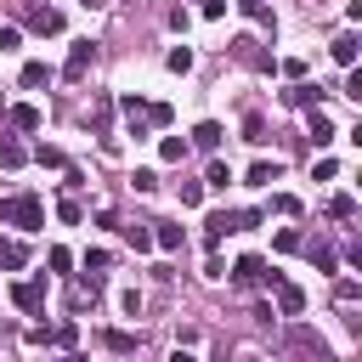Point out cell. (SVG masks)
Masks as SVG:
<instances>
[{"mask_svg": "<svg viewBox=\"0 0 362 362\" xmlns=\"http://www.w3.org/2000/svg\"><path fill=\"white\" fill-rule=\"evenodd\" d=\"M0 226H23V232L45 226V209H40V198H34V192H11V198H0Z\"/></svg>", "mask_w": 362, "mask_h": 362, "instance_id": "obj_1", "label": "cell"}, {"mask_svg": "<svg viewBox=\"0 0 362 362\" xmlns=\"http://www.w3.org/2000/svg\"><path fill=\"white\" fill-rule=\"evenodd\" d=\"M283 351H300V356H328L322 334H311V328H300V322H288V334H283Z\"/></svg>", "mask_w": 362, "mask_h": 362, "instance_id": "obj_2", "label": "cell"}, {"mask_svg": "<svg viewBox=\"0 0 362 362\" xmlns=\"http://www.w3.org/2000/svg\"><path fill=\"white\" fill-rule=\"evenodd\" d=\"M90 62H96V45H90V40H74V51H68V62H62V79H85Z\"/></svg>", "mask_w": 362, "mask_h": 362, "instance_id": "obj_3", "label": "cell"}, {"mask_svg": "<svg viewBox=\"0 0 362 362\" xmlns=\"http://www.w3.org/2000/svg\"><path fill=\"white\" fill-rule=\"evenodd\" d=\"M277 272H266V260L260 255H243L238 266H232V283H243V288H255V283H272Z\"/></svg>", "mask_w": 362, "mask_h": 362, "instance_id": "obj_4", "label": "cell"}, {"mask_svg": "<svg viewBox=\"0 0 362 362\" xmlns=\"http://www.w3.org/2000/svg\"><path fill=\"white\" fill-rule=\"evenodd\" d=\"M272 288H277V311H283V317H300V311H305V288H300V283L272 277Z\"/></svg>", "mask_w": 362, "mask_h": 362, "instance_id": "obj_5", "label": "cell"}, {"mask_svg": "<svg viewBox=\"0 0 362 362\" xmlns=\"http://www.w3.org/2000/svg\"><path fill=\"white\" fill-rule=\"evenodd\" d=\"M226 232H238V215H232V209H215V215H209V221H204V243H209V249H215V243H221V238H226Z\"/></svg>", "mask_w": 362, "mask_h": 362, "instance_id": "obj_6", "label": "cell"}, {"mask_svg": "<svg viewBox=\"0 0 362 362\" xmlns=\"http://www.w3.org/2000/svg\"><path fill=\"white\" fill-rule=\"evenodd\" d=\"M11 300H17V311H45V283H17Z\"/></svg>", "mask_w": 362, "mask_h": 362, "instance_id": "obj_7", "label": "cell"}, {"mask_svg": "<svg viewBox=\"0 0 362 362\" xmlns=\"http://www.w3.org/2000/svg\"><path fill=\"white\" fill-rule=\"evenodd\" d=\"M23 266H28V243L0 238V272H23Z\"/></svg>", "mask_w": 362, "mask_h": 362, "instance_id": "obj_8", "label": "cell"}, {"mask_svg": "<svg viewBox=\"0 0 362 362\" xmlns=\"http://www.w3.org/2000/svg\"><path fill=\"white\" fill-rule=\"evenodd\" d=\"M28 28H34V34H57V28H62V11H57V6H34V11H28Z\"/></svg>", "mask_w": 362, "mask_h": 362, "instance_id": "obj_9", "label": "cell"}, {"mask_svg": "<svg viewBox=\"0 0 362 362\" xmlns=\"http://www.w3.org/2000/svg\"><path fill=\"white\" fill-rule=\"evenodd\" d=\"M221 136H226V130H221L215 119H204V124L192 130V147H198V153H215V147H221Z\"/></svg>", "mask_w": 362, "mask_h": 362, "instance_id": "obj_10", "label": "cell"}, {"mask_svg": "<svg viewBox=\"0 0 362 362\" xmlns=\"http://www.w3.org/2000/svg\"><path fill=\"white\" fill-rule=\"evenodd\" d=\"M124 243H130L136 255H147V249H153V221H136V226H124Z\"/></svg>", "mask_w": 362, "mask_h": 362, "instance_id": "obj_11", "label": "cell"}, {"mask_svg": "<svg viewBox=\"0 0 362 362\" xmlns=\"http://www.w3.org/2000/svg\"><path fill=\"white\" fill-rule=\"evenodd\" d=\"M102 345H107L113 356H130V351H136L141 339H136V334H124V328H107V334H102Z\"/></svg>", "mask_w": 362, "mask_h": 362, "instance_id": "obj_12", "label": "cell"}, {"mask_svg": "<svg viewBox=\"0 0 362 362\" xmlns=\"http://www.w3.org/2000/svg\"><path fill=\"white\" fill-rule=\"evenodd\" d=\"M328 57H334L339 68H351V62H356V34H339V40L328 45Z\"/></svg>", "mask_w": 362, "mask_h": 362, "instance_id": "obj_13", "label": "cell"}, {"mask_svg": "<svg viewBox=\"0 0 362 362\" xmlns=\"http://www.w3.org/2000/svg\"><path fill=\"white\" fill-rule=\"evenodd\" d=\"M107 124H113V102H107V96H96V102H90V130H96V136H107Z\"/></svg>", "mask_w": 362, "mask_h": 362, "instance_id": "obj_14", "label": "cell"}, {"mask_svg": "<svg viewBox=\"0 0 362 362\" xmlns=\"http://www.w3.org/2000/svg\"><path fill=\"white\" fill-rule=\"evenodd\" d=\"M300 249H305V255H311V260H317V272H334V249H328V243H322V238H311V243H305V238H300Z\"/></svg>", "mask_w": 362, "mask_h": 362, "instance_id": "obj_15", "label": "cell"}, {"mask_svg": "<svg viewBox=\"0 0 362 362\" xmlns=\"http://www.w3.org/2000/svg\"><path fill=\"white\" fill-rule=\"evenodd\" d=\"M28 164V147L23 141H0V170H23Z\"/></svg>", "mask_w": 362, "mask_h": 362, "instance_id": "obj_16", "label": "cell"}, {"mask_svg": "<svg viewBox=\"0 0 362 362\" xmlns=\"http://www.w3.org/2000/svg\"><path fill=\"white\" fill-rule=\"evenodd\" d=\"M232 51H238V62H249V68H272V57H260L255 40H232Z\"/></svg>", "mask_w": 362, "mask_h": 362, "instance_id": "obj_17", "label": "cell"}, {"mask_svg": "<svg viewBox=\"0 0 362 362\" xmlns=\"http://www.w3.org/2000/svg\"><path fill=\"white\" fill-rule=\"evenodd\" d=\"M11 124H17V130H40V107H34V102H17V107H11Z\"/></svg>", "mask_w": 362, "mask_h": 362, "instance_id": "obj_18", "label": "cell"}, {"mask_svg": "<svg viewBox=\"0 0 362 362\" xmlns=\"http://www.w3.org/2000/svg\"><path fill=\"white\" fill-rule=\"evenodd\" d=\"M334 136H339V130H334V119H328V113H311V141H317V147H328Z\"/></svg>", "mask_w": 362, "mask_h": 362, "instance_id": "obj_19", "label": "cell"}, {"mask_svg": "<svg viewBox=\"0 0 362 362\" xmlns=\"http://www.w3.org/2000/svg\"><path fill=\"white\" fill-rule=\"evenodd\" d=\"M153 243H158V249H181V226H170V221H153Z\"/></svg>", "mask_w": 362, "mask_h": 362, "instance_id": "obj_20", "label": "cell"}, {"mask_svg": "<svg viewBox=\"0 0 362 362\" xmlns=\"http://www.w3.org/2000/svg\"><path fill=\"white\" fill-rule=\"evenodd\" d=\"M23 85H28V90L51 85V68H45V62H23Z\"/></svg>", "mask_w": 362, "mask_h": 362, "instance_id": "obj_21", "label": "cell"}, {"mask_svg": "<svg viewBox=\"0 0 362 362\" xmlns=\"http://www.w3.org/2000/svg\"><path fill=\"white\" fill-rule=\"evenodd\" d=\"M334 300H339V305H356V300H362V283H356V277H339V283H334Z\"/></svg>", "mask_w": 362, "mask_h": 362, "instance_id": "obj_22", "label": "cell"}, {"mask_svg": "<svg viewBox=\"0 0 362 362\" xmlns=\"http://www.w3.org/2000/svg\"><path fill=\"white\" fill-rule=\"evenodd\" d=\"M51 345L74 351V345H79V322H62V328H51Z\"/></svg>", "mask_w": 362, "mask_h": 362, "instance_id": "obj_23", "label": "cell"}, {"mask_svg": "<svg viewBox=\"0 0 362 362\" xmlns=\"http://www.w3.org/2000/svg\"><path fill=\"white\" fill-rule=\"evenodd\" d=\"M164 68H170V74H187V68H192V51H187V45H175V51L164 57Z\"/></svg>", "mask_w": 362, "mask_h": 362, "instance_id": "obj_24", "label": "cell"}, {"mask_svg": "<svg viewBox=\"0 0 362 362\" xmlns=\"http://www.w3.org/2000/svg\"><path fill=\"white\" fill-rule=\"evenodd\" d=\"M243 141H255V147L266 141V119H260V113H249V119H243Z\"/></svg>", "mask_w": 362, "mask_h": 362, "instance_id": "obj_25", "label": "cell"}, {"mask_svg": "<svg viewBox=\"0 0 362 362\" xmlns=\"http://www.w3.org/2000/svg\"><path fill=\"white\" fill-rule=\"evenodd\" d=\"M158 153H164L170 164H181V158H187V141H181V136H164V141H158Z\"/></svg>", "mask_w": 362, "mask_h": 362, "instance_id": "obj_26", "label": "cell"}, {"mask_svg": "<svg viewBox=\"0 0 362 362\" xmlns=\"http://www.w3.org/2000/svg\"><path fill=\"white\" fill-rule=\"evenodd\" d=\"M328 215H334V221H351V215H356V204H351V192H339V198H328Z\"/></svg>", "mask_w": 362, "mask_h": 362, "instance_id": "obj_27", "label": "cell"}, {"mask_svg": "<svg viewBox=\"0 0 362 362\" xmlns=\"http://www.w3.org/2000/svg\"><path fill=\"white\" fill-rule=\"evenodd\" d=\"M266 181H277V164H266V158H260V164L249 170V187H266Z\"/></svg>", "mask_w": 362, "mask_h": 362, "instance_id": "obj_28", "label": "cell"}, {"mask_svg": "<svg viewBox=\"0 0 362 362\" xmlns=\"http://www.w3.org/2000/svg\"><path fill=\"white\" fill-rule=\"evenodd\" d=\"M272 209H277V215H300V198H294V192H277Z\"/></svg>", "mask_w": 362, "mask_h": 362, "instance_id": "obj_29", "label": "cell"}, {"mask_svg": "<svg viewBox=\"0 0 362 362\" xmlns=\"http://www.w3.org/2000/svg\"><path fill=\"white\" fill-rule=\"evenodd\" d=\"M204 181H209V187H221V192H226V181H232V170H226V164H209V175H204Z\"/></svg>", "mask_w": 362, "mask_h": 362, "instance_id": "obj_30", "label": "cell"}, {"mask_svg": "<svg viewBox=\"0 0 362 362\" xmlns=\"http://www.w3.org/2000/svg\"><path fill=\"white\" fill-rule=\"evenodd\" d=\"M130 187H136V192H153V187H158V175H153V170H136V175H130Z\"/></svg>", "mask_w": 362, "mask_h": 362, "instance_id": "obj_31", "label": "cell"}, {"mask_svg": "<svg viewBox=\"0 0 362 362\" xmlns=\"http://www.w3.org/2000/svg\"><path fill=\"white\" fill-rule=\"evenodd\" d=\"M119 305H124L130 317H141V288H124V294H119Z\"/></svg>", "mask_w": 362, "mask_h": 362, "instance_id": "obj_32", "label": "cell"}, {"mask_svg": "<svg viewBox=\"0 0 362 362\" xmlns=\"http://www.w3.org/2000/svg\"><path fill=\"white\" fill-rule=\"evenodd\" d=\"M311 96H317L311 85H294V90H288V102H294V107H311Z\"/></svg>", "mask_w": 362, "mask_h": 362, "instance_id": "obj_33", "label": "cell"}, {"mask_svg": "<svg viewBox=\"0 0 362 362\" xmlns=\"http://www.w3.org/2000/svg\"><path fill=\"white\" fill-rule=\"evenodd\" d=\"M198 198H204V187H198V181H181V204H187V209H192V204H198Z\"/></svg>", "mask_w": 362, "mask_h": 362, "instance_id": "obj_34", "label": "cell"}, {"mask_svg": "<svg viewBox=\"0 0 362 362\" xmlns=\"http://www.w3.org/2000/svg\"><path fill=\"white\" fill-rule=\"evenodd\" d=\"M277 249H283V255H288V249H300V232H294V226H283V232H277Z\"/></svg>", "mask_w": 362, "mask_h": 362, "instance_id": "obj_35", "label": "cell"}, {"mask_svg": "<svg viewBox=\"0 0 362 362\" xmlns=\"http://www.w3.org/2000/svg\"><path fill=\"white\" fill-rule=\"evenodd\" d=\"M107 266V249H85V272H102Z\"/></svg>", "mask_w": 362, "mask_h": 362, "instance_id": "obj_36", "label": "cell"}, {"mask_svg": "<svg viewBox=\"0 0 362 362\" xmlns=\"http://www.w3.org/2000/svg\"><path fill=\"white\" fill-rule=\"evenodd\" d=\"M45 260H51V272H68V266H74V255H68V249H51Z\"/></svg>", "mask_w": 362, "mask_h": 362, "instance_id": "obj_37", "label": "cell"}, {"mask_svg": "<svg viewBox=\"0 0 362 362\" xmlns=\"http://www.w3.org/2000/svg\"><path fill=\"white\" fill-rule=\"evenodd\" d=\"M17 45H23V34H17L11 23H6V28H0V51H17Z\"/></svg>", "mask_w": 362, "mask_h": 362, "instance_id": "obj_38", "label": "cell"}, {"mask_svg": "<svg viewBox=\"0 0 362 362\" xmlns=\"http://www.w3.org/2000/svg\"><path fill=\"white\" fill-rule=\"evenodd\" d=\"M238 6H243V11L255 17V23H266V0H238Z\"/></svg>", "mask_w": 362, "mask_h": 362, "instance_id": "obj_39", "label": "cell"}]
</instances>
